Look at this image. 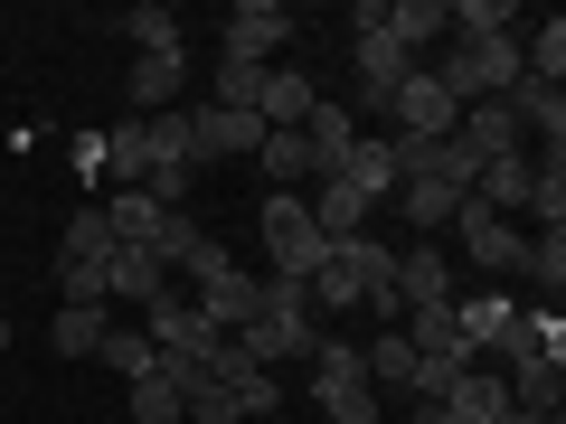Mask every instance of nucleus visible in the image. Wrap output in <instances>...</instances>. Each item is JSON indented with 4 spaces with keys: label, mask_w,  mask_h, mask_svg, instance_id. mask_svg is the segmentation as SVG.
<instances>
[{
    "label": "nucleus",
    "mask_w": 566,
    "mask_h": 424,
    "mask_svg": "<svg viewBox=\"0 0 566 424\" xmlns=\"http://www.w3.org/2000/svg\"><path fill=\"white\" fill-rule=\"evenodd\" d=\"M312 340H322V311H312V293L303 283H283V274H264V293H255V321L237 330V349L274 378V368H303L312 359Z\"/></svg>",
    "instance_id": "f257e3e1"
},
{
    "label": "nucleus",
    "mask_w": 566,
    "mask_h": 424,
    "mask_svg": "<svg viewBox=\"0 0 566 424\" xmlns=\"http://www.w3.org/2000/svg\"><path fill=\"white\" fill-rule=\"evenodd\" d=\"M255 236H264V255H274V274L283 283H312V264H322V226H312V208H303V189H274L264 199V218H255Z\"/></svg>",
    "instance_id": "f03ea898"
},
{
    "label": "nucleus",
    "mask_w": 566,
    "mask_h": 424,
    "mask_svg": "<svg viewBox=\"0 0 566 424\" xmlns=\"http://www.w3.org/2000/svg\"><path fill=\"white\" fill-rule=\"evenodd\" d=\"M453 123H463V104L444 95V76H434V66H406V85L387 95V132L397 141H444Z\"/></svg>",
    "instance_id": "7ed1b4c3"
},
{
    "label": "nucleus",
    "mask_w": 566,
    "mask_h": 424,
    "mask_svg": "<svg viewBox=\"0 0 566 424\" xmlns=\"http://www.w3.org/2000/svg\"><path fill=\"white\" fill-rule=\"evenodd\" d=\"M142 330H151V349H161V359H180V368H199L208 349L227 340V330H208V311H199V303H170V293L142 311Z\"/></svg>",
    "instance_id": "20e7f679"
},
{
    "label": "nucleus",
    "mask_w": 566,
    "mask_h": 424,
    "mask_svg": "<svg viewBox=\"0 0 566 424\" xmlns=\"http://www.w3.org/2000/svg\"><path fill=\"white\" fill-rule=\"evenodd\" d=\"M453 226H463V255L482 264V274H510V264L528 255V236H520V226H510V218H491V208L472 199V189H463V199H453Z\"/></svg>",
    "instance_id": "39448f33"
},
{
    "label": "nucleus",
    "mask_w": 566,
    "mask_h": 424,
    "mask_svg": "<svg viewBox=\"0 0 566 424\" xmlns=\"http://www.w3.org/2000/svg\"><path fill=\"white\" fill-rule=\"evenodd\" d=\"M255 293H264V274H245L237 255H227L218 274H199V311H208V330H227V340H237V330L255 321Z\"/></svg>",
    "instance_id": "423d86ee"
},
{
    "label": "nucleus",
    "mask_w": 566,
    "mask_h": 424,
    "mask_svg": "<svg viewBox=\"0 0 566 424\" xmlns=\"http://www.w3.org/2000/svg\"><path fill=\"white\" fill-rule=\"evenodd\" d=\"M406 66L416 57H406L387 29H359V104H349V114H387V95L406 85Z\"/></svg>",
    "instance_id": "0eeeda50"
},
{
    "label": "nucleus",
    "mask_w": 566,
    "mask_h": 424,
    "mask_svg": "<svg viewBox=\"0 0 566 424\" xmlns=\"http://www.w3.org/2000/svg\"><path fill=\"white\" fill-rule=\"evenodd\" d=\"M283 39H293V10H283V0H237V20H227V57L264 66Z\"/></svg>",
    "instance_id": "6e6552de"
},
{
    "label": "nucleus",
    "mask_w": 566,
    "mask_h": 424,
    "mask_svg": "<svg viewBox=\"0 0 566 424\" xmlns=\"http://www.w3.org/2000/svg\"><path fill=\"white\" fill-rule=\"evenodd\" d=\"M434 303H453L444 245H406V255H397V311H434Z\"/></svg>",
    "instance_id": "1a4fd4ad"
},
{
    "label": "nucleus",
    "mask_w": 566,
    "mask_h": 424,
    "mask_svg": "<svg viewBox=\"0 0 566 424\" xmlns=\"http://www.w3.org/2000/svg\"><path fill=\"white\" fill-rule=\"evenodd\" d=\"M189 132H199V161H237L264 141V114H227V104H189Z\"/></svg>",
    "instance_id": "9d476101"
},
{
    "label": "nucleus",
    "mask_w": 566,
    "mask_h": 424,
    "mask_svg": "<svg viewBox=\"0 0 566 424\" xmlns=\"http://www.w3.org/2000/svg\"><path fill=\"white\" fill-rule=\"evenodd\" d=\"M349 141H359V114H349V104H312L303 114V151H312V180H331V170L349 161Z\"/></svg>",
    "instance_id": "9b49d317"
},
{
    "label": "nucleus",
    "mask_w": 566,
    "mask_h": 424,
    "mask_svg": "<svg viewBox=\"0 0 566 424\" xmlns=\"http://www.w3.org/2000/svg\"><path fill=\"white\" fill-rule=\"evenodd\" d=\"M510 321H520L510 293H453V340H463V359H472V349H501Z\"/></svg>",
    "instance_id": "f8f14e48"
},
{
    "label": "nucleus",
    "mask_w": 566,
    "mask_h": 424,
    "mask_svg": "<svg viewBox=\"0 0 566 424\" xmlns=\"http://www.w3.org/2000/svg\"><path fill=\"white\" fill-rule=\"evenodd\" d=\"M170 293V264L161 255H142V245H114V264H104V303H161Z\"/></svg>",
    "instance_id": "ddd939ff"
},
{
    "label": "nucleus",
    "mask_w": 566,
    "mask_h": 424,
    "mask_svg": "<svg viewBox=\"0 0 566 424\" xmlns=\"http://www.w3.org/2000/svg\"><path fill=\"white\" fill-rule=\"evenodd\" d=\"M331 180H349L368 208H378V199H397V141H387V132H359V141H349V161L331 170Z\"/></svg>",
    "instance_id": "4468645a"
},
{
    "label": "nucleus",
    "mask_w": 566,
    "mask_h": 424,
    "mask_svg": "<svg viewBox=\"0 0 566 424\" xmlns=\"http://www.w3.org/2000/svg\"><path fill=\"white\" fill-rule=\"evenodd\" d=\"M95 218H104V236H114V245H142V255H161V218H170L161 199H142V189H114Z\"/></svg>",
    "instance_id": "2eb2a0df"
},
{
    "label": "nucleus",
    "mask_w": 566,
    "mask_h": 424,
    "mask_svg": "<svg viewBox=\"0 0 566 424\" xmlns=\"http://www.w3.org/2000/svg\"><path fill=\"white\" fill-rule=\"evenodd\" d=\"M528 189H538V161H528V151H510V161H482L472 199H482L491 218H528Z\"/></svg>",
    "instance_id": "dca6fc26"
},
{
    "label": "nucleus",
    "mask_w": 566,
    "mask_h": 424,
    "mask_svg": "<svg viewBox=\"0 0 566 424\" xmlns=\"http://www.w3.org/2000/svg\"><path fill=\"white\" fill-rule=\"evenodd\" d=\"M312 104H322V85H312L303 66H264V104H255V114H264V132H303V114H312Z\"/></svg>",
    "instance_id": "f3484780"
},
{
    "label": "nucleus",
    "mask_w": 566,
    "mask_h": 424,
    "mask_svg": "<svg viewBox=\"0 0 566 424\" xmlns=\"http://www.w3.org/2000/svg\"><path fill=\"white\" fill-rule=\"evenodd\" d=\"M180 76H189V57H133V85H123V104H133L142 123L170 114V104H180Z\"/></svg>",
    "instance_id": "a211bd4d"
},
{
    "label": "nucleus",
    "mask_w": 566,
    "mask_h": 424,
    "mask_svg": "<svg viewBox=\"0 0 566 424\" xmlns=\"http://www.w3.org/2000/svg\"><path fill=\"white\" fill-rule=\"evenodd\" d=\"M189 378H199V368H180V359H161L151 378H133V396H123V405H133V424H180V386Z\"/></svg>",
    "instance_id": "6ab92c4d"
},
{
    "label": "nucleus",
    "mask_w": 566,
    "mask_h": 424,
    "mask_svg": "<svg viewBox=\"0 0 566 424\" xmlns=\"http://www.w3.org/2000/svg\"><path fill=\"white\" fill-rule=\"evenodd\" d=\"M453 424H501L510 415V378H491V368H463V386L444 396Z\"/></svg>",
    "instance_id": "aec40b11"
},
{
    "label": "nucleus",
    "mask_w": 566,
    "mask_h": 424,
    "mask_svg": "<svg viewBox=\"0 0 566 424\" xmlns=\"http://www.w3.org/2000/svg\"><path fill=\"white\" fill-rule=\"evenodd\" d=\"M104 180H114V189H142V180H151V132H142V114L104 132Z\"/></svg>",
    "instance_id": "412c9836"
},
{
    "label": "nucleus",
    "mask_w": 566,
    "mask_h": 424,
    "mask_svg": "<svg viewBox=\"0 0 566 424\" xmlns=\"http://www.w3.org/2000/svg\"><path fill=\"white\" fill-rule=\"evenodd\" d=\"M303 208H312V226H322L331 245H340V236H368V199H359L349 180H322V199H303Z\"/></svg>",
    "instance_id": "4be33fe9"
},
{
    "label": "nucleus",
    "mask_w": 566,
    "mask_h": 424,
    "mask_svg": "<svg viewBox=\"0 0 566 424\" xmlns=\"http://www.w3.org/2000/svg\"><path fill=\"white\" fill-rule=\"evenodd\" d=\"M359 368H368V386H378V396H406V378H416V349H406V330H378V340L359 349Z\"/></svg>",
    "instance_id": "5701e85b"
},
{
    "label": "nucleus",
    "mask_w": 566,
    "mask_h": 424,
    "mask_svg": "<svg viewBox=\"0 0 566 424\" xmlns=\"http://www.w3.org/2000/svg\"><path fill=\"white\" fill-rule=\"evenodd\" d=\"M557 396H566V368H557V359H510V405L557 415Z\"/></svg>",
    "instance_id": "b1692460"
},
{
    "label": "nucleus",
    "mask_w": 566,
    "mask_h": 424,
    "mask_svg": "<svg viewBox=\"0 0 566 424\" xmlns=\"http://www.w3.org/2000/svg\"><path fill=\"white\" fill-rule=\"evenodd\" d=\"M378 29L406 47V57H416V47L444 39V0H397V10H378Z\"/></svg>",
    "instance_id": "393cba45"
},
{
    "label": "nucleus",
    "mask_w": 566,
    "mask_h": 424,
    "mask_svg": "<svg viewBox=\"0 0 566 424\" xmlns=\"http://www.w3.org/2000/svg\"><path fill=\"white\" fill-rule=\"evenodd\" d=\"M123 39H133L142 57H180V10H161V0H142V10H123Z\"/></svg>",
    "instance_id": "a878e982"
},
{
    "label": "nucleus",
    "mask_w": 566,
    "mask_h": 424,
    "mask_svg": "<svg viewBox=\"0 0 566 424\" xmlns=\"http://www.w3.org/2000/svg\"><path fill=\"white\" fill-rule=\"evenodd\" d=\"M453 199H463V189H444V180H406V189H397V208H406V226H416V236L453 226Z\"/></svg>",
    "instance_id": "bb28decb"
},
{
    "label": "nucleus",
    "mask_w": 566,
    "mask_h": 424,
    "mask_svg": "<svg viewBox=\"0 0 566 424\" xmlns=\"http://www.w3.org/2000/svg\"><path fill=\"white\" fill-rule=\"evenodd\" d=\"M528 283H538V303L557 311V283H566V226H538V236H528Z\"/></svg>",
    "instance_id": "cd10ccee"
},
{
    "label": "nucleus",
    "mask_w": 566,
    "mask_h": 424,
    "mask_svg": "<svg viewBox=\"0 0 566 424\" xmlns=\"http://www.w3.org/2000/svg\"><path fill=\"white\" fill-rule=\"evenodd\" d=\"M95 359L114 368L123 386H133V378H151V368H161V349H151V330H104V349H95Z\"/></svg>",
    "instance_id": "c85d7f7f"
},
{
    "label": "nucleus",
    "mask_w": 566,
    "mask_h": 424,
    "mask_svg": "<svg viewBox=\"0 0 566 424\" xmlns=\"http://www.w3.org/2000/svg\"><path fill=\"white\" fill-rule=\"evenodd\" d=\"M463 349H434V359H416V378H406V396H416V405H444L453 396V386H463Z\"/></svg>",
    "instance_id": "c756f323"
},
{
    "label": "nucleus",
    "mask_w": 566,
    "mask_h": 424,
    "mask_svg": "<svg viewBox=\"0 0 566 424\" xmlns=\"http://www.w3.org/2000/svg\"><path fill=\"white\" fill-rule=\"evenodd\" d=\"M104 330H114L104 311H57V321H48V349H57V359H95Z\"/></svg>",
    "instance_id": "7c9ffc66"
},
{
    "label": "nucleus",
    "mask_w": 566,
    "mask_h": 424,
    "mask_svg": "<svg viewBox=\"0 0 566 424\" xmlns=\"http://www.w3.org/2000/svg\"><path fill=\"white\" fill-rule=\"evenodd\" d=\"M57 264H114V236H104V218H95V199L66 218V245H57Z\"/></svg>",
    "instance_id": "2f4dec72"
},
{
    "label": "nucleus",
    "mask_w": 566,
    "mask_h": 424,
    "mask_svg": "<svg viewBox=\"0 0 566 424\" xmlns=\"http://www.w3.org/2000/svg\"><path fill=\"white\" fill-rule=\"evenodd\" d=\"M180 415H189V424H245V405H237V386L189 378V386H180Z\"/></svg>",
    "instance_id": "473e14b6"
},
{
    "label": "nucleus",
    "mask_w": 566,
    "mask_h": 424,
    "mask_svg": "<svg viewBox=\"0 0 566 424\" xmlns=\"http://www.w3.org/2000/svg\"><path fill=\"white\" fill-rule=\"evenodd\" d=\"M255 161H264V180H274V189L312 180V151H303V132H264V141H255Z\"/></svg>",
    "instance_id": "72a5a7b5"
},
{
    "label": "nucleus",
    "mask_w": 566,
    "mask_h": 424,
    "mask_svg": "<svg viewBox=\"0 0 566 424\" xmlns=\"http://www.w3.org/2000/svg\"><path fill=\"white\" fill-rule=\"evenodd\" d=\"M520 66H528V76H538V85H557V76H566V20L528 29V39H520Z\"/></svg>",
    "instance_id": "f704fd0d"
},
{
    "label": "nucleus",
    "mask_w": 566,
    "mask_h": 424,
    "mask_svg": "<svg viewBox=\"0 0 566 424\" xmlns=\"http://www.w3.org/2000/svg\"><path fill=\"white\" fill-rule=\"evenodd\" d=\"M208 104H227V114H255V104H264V66L218 57V95H208Z\"/></svg>",
    "instance_id": "c9c22d12"
},
{
    "label": "nucleus",
    "mask_w": 566,
    "mask_h": 424,
    "mask_svg": "<svg viewBox=\"0 0 566 424\" xmlns=\"http://www.w3.org/2000/svg\"><path fill=\"white\" fill-rule=\"evenodd\" d=\"M322 415H331V424H378L387 396H378L368 378H359V386H322Z\"/></svg>",
    "instance_id": "e433bc0d"
},
{
    "label": "nucleus",
    "mask_w": 566,
    "mask_h": 424,
    "mask_svg": "<svg viewBox=\"0 0 566 424\" xmlns=\"http://www.w3.org/2000/svg\"><path fill=\"white\" fill-rule=\"evenodd\" d=\"M199 236H208V226L189 218V208H170V218H161V264H170V274H180V264L199 255Z\"/></svg>",
    "instance_id": "4c0bfd02"
},
{
    "label": "nucleus",
    "mask_w": 566,
    "mask_h": 424,
    "mask_svg": "<svg viewBox=\"0 0 566 424\" xmlns=\"http://www.w3.org/2000/svg\"><path fill=\"white\" fill-rule=\"evenodd\" d=\"M501 424H557V415H528V405H510V415Z\"/></svg>",
    "instance_id": "58836bf2"
}]
</instances>
